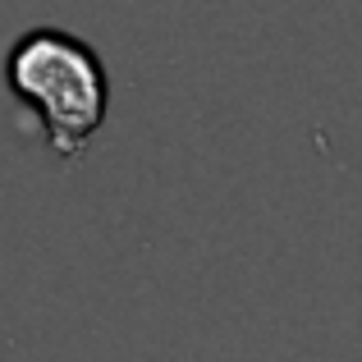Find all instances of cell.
Here are the masks:
<instances>
[{
	"mask_svg": "<svg viewBox=\"0 0 362 362\" xmlns=\"http://www.w3.org/2000/svg\"><path fill=\"white\" fill-rule=\"evenodd\" d=\"M5 88L23 101L55 156H88L110 115V74L83 37L64 28H28L5 55Z\"/></svg>",
	"mask_w": 362,
	"mask_h": 362,
	"instance_id": "1",
	"label": "cell"
}]
</instances>
